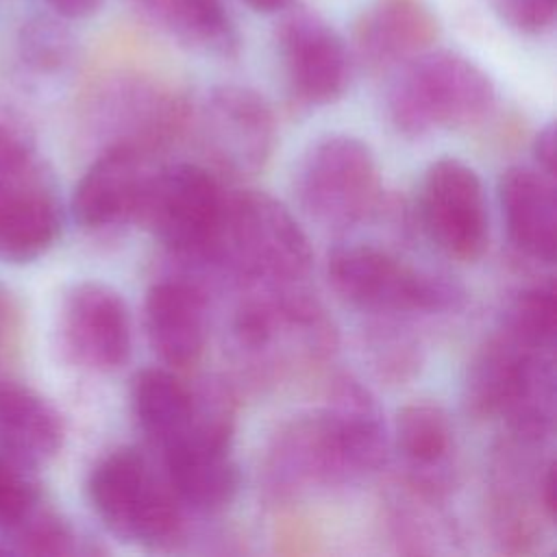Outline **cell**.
Returning <instances> with one entry per match:
<instances>
[{
    "instance_id": "6da1fadb",
    "label": "cell",
    "mask_w": 557,
    "mask_h": 557,
    "mask_svg": "<svg viewBox=\"0 0 557 557\" xmlns=\"http://www.w3.org/2000/svg\"><path fill=\"white\" fill-rule=\"evenodd\" d=\"M311 261L309 239L289 209L265 191L246 189L226 196L218 235L202 263L252 287L298 285Z\"/></svg>"
},
{
    "instance_id": "7a4b0ae2",
    "label": "cell",
    "mask_w": 557,
    "mask_h": 557,
    "mask_svg": "<svg viewBox=\"0 0 557 557\" xmlns=\"http://www.w3.org/2000/svg\"><path fill=\"white\" fill-rule=\"evenodd\" d=\"M396 70L385 104L389 122L405 137L472 124L496 100L492 78L459 52L431 48Z\"/></svg>"
},
{
    "instance_id": "3957f363",
    "label": "cell",
    "mask_w": 557,
    "mask_h": 557,
    "mask_svg": "<svg viewBox=\"0 0 557 557\" xmlns=\"http://www.w3.org/2000/svg\"><path fill=\"white\" fill-rule=\"evenodd\" d=\"M87 496L104 529L122 542L159 548L181 535L183 507L137 448L104 455L87 479Z\"/></svg>"
},
{
    "instance_id": "277c9868",
    "label": "cell",
    "mask_w": 557,
    "mask_h": 557,
    "mask_svg": "<svg viewBox=\"0 0 557 557\" xmlns=\"http://www.w3.org/2000/svg\"><path fill=\"white\" fill-rule=\"evenodd\" d=\"M326 272L346 302L372 313H442L463 302V289L448 276L413 268L366 242L335 246Z\"/></svg>"
},
{
    "instance_id": "5b68a950",
    "label": "cell",
    "mask_w": 557,
    "mask_h": 557,
    "mask_svg": "<svg viewBox=\"0 0 557 557\" xmlns=\"http://www.w3.org/2000/svg\"><path fill=\"white\" fill-rule=\"evenodd\" d=\"M226 194L202 165L178 161L152 170L135 222L168 252L202 263L220 228Z\"/></svg>"
},
{
    "instance_id": "8992f818",
    "label": "cell",
    "mask_w": 557,
    "mask_h": 557,
    "mask_svg": "<svg viewBox=\"0 0 557 557\" xmlns=\"http://www.w3.org/2000/svg\"><path fill=\"white\" fill-rule=\"evenodd\" d=\"M296 194L305 213L322 226L348 228L363 222L381 200L370 146L344 133L320 137L298 165Z\"/></svg>"
},
{
    "instance_id": "52a82bcc",
    "label": "cell",
    "mask_w": 557,
    "mask_h": 557,
    "mask_svg": "<svg viewBox=\"0 0 557 557\" xmlns=\"http://www.w3.org/2000/svg\"><path fill=\"white\" fill-rule=\"evenodd\" d=\"M205 154L224 172L248 176L268 163L276 144V122L261 94L242 85L207 91L189 113Z\"/></svg>"
},
{
    "instance_id": "ba28073f",
    "label": "cell",
    "mask_w": 557,
    "mask_h": 557,
    "mask_svg": "<svg viewBox=\"0 0 557 557\" xmlns=\"http://www.w3.org/2000/svg\"><path fill=\"white\" fill-rule=\"evenodd\" d=\"M418 215L429 239L450 259L476 261L490 239L485 191L479 174L446 157L429 165L420 183Z\"/></svg>"
},
{
    "instance_id": "9c48e42d",
    "label": "cell",
    "mask_w": 557,
    "mask_h": 557,
    "mask_svg": "<svg viewBox=\"0 0 557 557\" xmlns=\"http://www.w3.org/2000/svg\"><path fill=\"white\" fill-rule=\"evenodd\" d=\"M276 24V48L292 96L309 107L344 96L352 57L344 37L313 9L289 4Z\"/></svg>"
},
{
    "instance_id": "30bf717a",
    "label": "cell",
    "mask_w": 557,
    "mask_h": 557,
    "mask_svg": "<svg viewBox=\"0 0 557 557\" xmlns=\"http://www.w3.org/2000/svg\"><path fill=\"white\" fill-rule=\"evenodd\" d=\"M61 202L37 152L0 165V261L24 265L61 235Z\"/></svg>"
},
{
    "instance_id": "8fae6325",
    "label": "cell",
    "mask_w": 557,
    "mask_h": 557,
    "mask_svg": "<svg viewBox=\"0 0 557 557\" xmlns=\"http://www.w3.org/2000/svg\"><path fill=\"white\" fill-rule=\"evenodd\" d=\"M59 335L76 366L94 372L117 370L131 355V315L124 298L100 281L72 285L61 302Z\"/></svg>"
},
{
    "instance_id": "7c38bea8",
    "label": "cell",
    "mask_w": 557,
    "mask_h": 557,
    "mask_svg": "<svg viewBox=\"0 0 557 557\" xmlns=\"http://www.w3.org/2000/svg\"><path fill=\"white\" fill-rule=\"evenodd\" d=\"M189 107L176 94L144 78H115L100 87L91 100L96 128L104 146L131 144L146 152L172 141L189 124Z\"/></svg>"
},
{
    "instance_id": "4fadbf2b",
    "label": "cell",
    "mask_w": 557,
    "mask_h": 557,
    "mask_svg": "<svg viewBox=\"0 0 557 557\" xmlns=\"http://www.w3.org/2000/svg\"><path fill=\"white\" fill-rule=\"evenodd\" d=\"M150 174V152L131 144L104 146L74 189V220L89 231L135 222Z\"/></svg>"
},
{
    "instance_id": "5bb4252c",
    "label": "cell",
    "mask_w": 557,
    "mask_h": 557,
    "mask_svg": "<svg viewBox=\"0 0 557 557\" xmlns=\"http://www.w3.org/2000/svg\"><path fill=\"white\" fill-rule=\"evenodd\" d=\"M348 481L376 472L389 450V435L376 396L352 374H337L318 409Z\"/></svg>"
},
{
    "instance_id": "9a60e30c",
    "label": "cell",
    "mask_w": 557,
    "mask_h": 557,
    "mask_svg": "<svg viewBox=\"0 0 557 557\" xmlns=\"http://www.w3.org/2000/svg\"><path fill=\"white\" fill-rule=\"evenodd\" d=\"M346 481L318 411L289 420L272 437L263 459V487L270 498L292 500Z\"/></svg>"
},
{
    "instance_id": "2e32d148",
    "label": "cell",
    "mask_w": 557,
    "mask_h": 557,
    "mask_svg": "<svg viewBox=\"0 0 557 557\" xmlns=\"http://www.w3.org/2000/svg\"><path fill=\"white\" fill-rule=\"evenodd\" d=\"M440 30L429 0H370L355 24V50L370 70H389L435 48Z\"/></svg>"
},
{
    "instance_id": "e0dca14e",
    "label": "cell",
    "mask_w": 557,
    "mask_h": 557,
    "mask_svg": "<svg viewBox=\"0 0 557 557\" xmlns=\"http://www.w3.org/2000/svg\"><path fill=\"white\" fill-rule=\"evenodd\" d=\"M144 324L152 350L174 368L194 363L207 339V292L189 276H165L150 285Z\"/></svg>"
},
{
    "instance_id": "ac0fdd59",
    "label": "cell",
    "mask_w": 557,
    "mask_h": 557,
    "mask_svg": "<svg viewBox=\"0 0 557 557\" xmlns=\"http://www.w3.org/2000/svg\"><path fill=\"white\" fill-rule=\"evenodd\" d=\"M163 476L181 507L215 513L228 507L239 492V470L231 444L198 435H181L161 450Z\"/></svg>"
},
{
    "instance_id": "d6986e66",
    "label": "cell",
    "mask_w": 557,
    "mask_h": 557,
    "mask_svg": "<svg viewBox=\"0 0 557 557\" xmlns=\"http://www.w3.org/2000/svg\"><path fill=\"white\" fill-rule=\"evenodd\" d=\"M498 198L513 246L535 261L553 263L557 248L555 176L537 168L511 165L500 176Z\"/></svg>"
},
{
    "instance_id": "ffe728a7",
    "label": "cell",
    "mask_w": 557,
    "mask_h": 557,
    "mask_svg": "<svg viewBox=\"0 0 557 557\" xmlns=\"http://www.w3.org/2000/svg\"><path fill=\"white\" fill-rule=\"evenodd\" d=\"M548 352L553 350L537 348L500 324L470 361L463 385L466 409L476 418L503 416L531 366Z\"/></svg>"
},
{
    "instance_id": "44dd1931",
    "label": "cell",
    "mask_w": 557,
    "mask_h": 557,
    "mask_svg": "<svg viewBox=\"0 0 557 557\" xmlns=\"http://www.w3.org/2000/svg\"><path fill=\"white\" fill-rule=\"evenodd\" d=\"M65 424L59 409L39 392L0 381V453L37 470L63 448Z\"/></svg>"
},
{
    "instance_id": "7402d4cb",
    "label": "cell",
    "mask_w": 557,
    "mask_h": 557,
    "mask_svg": "<svg viewBox=\"0 0 557 557\" xmlns=\"http://www.w3.org/2000/svg\"><path fill=\"white\" fill-rule=\"evenodd\" d=\"M394 437L411 470L409 481L442 496L455 450V431L448 413L433 403H411L398 411Z\"/></svg>"
},
{
    "instance_id": "603a6c76",
    "label": "cell",
    "mask_w": 557,
    "mask_h": 557,
    "mask_svg": "<svg viewBox=\"0 0 557 557\" xmlns=\"http://www.w3.org/2000/svg\"><path fill=\"white\" fill-rule=\"evenodd\" d=\"M131 407L144 437L163 450L187 426L191 387L165 368H144L133 376Z\"/></svg>"
},
{
    "instance_id": "cb8c5ba5",
    "label": "cell",
    "mask_w": 557,
    "mask_h": 557,
    "mask_svg": "<svg viewBox=\"0 0 557 557\" xmlns=\"http://www.w3.org/2000/svg\"><path fill=\"white\" fill-rule=\"evenodd\" d=\"M159 24L194 52L218 59L239 52V30L224 0H168Z\"/></svg>"
},
{
    "instance_id": "d4e9b609",
    "label": "cell",
    "mask_w": 557,
    "mask_h": 557,
    "mask_svg": "<svg viewBox=\"0 0 557 557\" xmlns=\"http://www.w3.org/2000/svg\"><path fill=\"white\" fill-rule=\"evenodd\" d=\"M440 494L407 483L389 503V529L400 553H435V540H450L442 518Z\"/></svg>"
},
{
    "instance_id": "484cf974",
    "label": "cell",
    "mask_w": 557,
    "mask_h": 557,
    "mask_svg": "<svg viewBox=\"0 0 557 557\" xmlns=\"http://www.w3.org/2000/svg\"><path fill=\"white\" fill-rule=\"evenodd\" d=\"M15 48L26 72L35 76H57L74 63L78 41L65 17L39 13L22 24Z\"/></svg>"
},
{
    "instance_id": "4316f807",
    "label": "cell",
    "mask_w": 557,
    "mask_h": 557,
    "mask_svg": "<svg viewBox=\"0 0 557 557\" xmlns=\"http://www.w3.org/2000/svg\"><path fill=\"white\" fill-rule=\"evenodd\" d=\"M7 537L9 553L37 555V557H61L78 553V535L72 524L44 498H39L20 520L2 531Z\"/></svg>"
},
{
    "instance_id": "83f0119b",
    "label": "cell",
    "mask_w": 557,
    "mask_h": 557,
    "mask_svg": "<svg viewBox=\"0 0 557 557\" xmlns=\"http://www.w3.org/2000/svg\"><path fill=\"white\" fill-rule=\"evenodd\" d=\"M503 324L533 346L553 350L557 333L555 285L544 283L524 289L505 311Z\"/></svg>"
},
{
    "instance_id": "f1b7e54d",
    "label": "cell",
    "mask_w": 557,
    "mask_h": 557,
    "mask_svg": "<svg viewBox=\"0 0 557 557\" xmlns=\"http://www.w3.org/2000/svg\"><path fill=\"white\" fill-rule=\"evenodd\" d=\"M30 468L0 453V531L20 520L39 498V485Z\"/></svg>"
},
{
    "instance_id": "f546056e",
    "label": "cell",
    "mask_w": 557,
    "mask_h": 557,
    "mask_svg": "<svg viewBox=\"0 0 557 557\" xmlns=\"http://www.w3.org/2000/svg\"><path fill=\"white\" fill-rule=\"evenodd\" d=\"M35 154V131L28 117L0 96V165Z\"/></svg>"
},
{
    "instance_id": "4dcf8cb0",
    "label": "cell",
    "mask_w": 557,
    "mask_h": 557,
    "mask_svg": "<svg viewBox=\"0 0 557 557\" xmlns=\"http://www.w3.org/2000/svg\"><path fill=\"white\" fill-rule=\"evenodd\" d=\"M505 22L527 35H540L555 24L557 0H500Z\"/></svg>"
},
{
    "instance_id": "1f68e13d",
    "label": "cell",
    "mask_w": 557,
    "mask_h": 557,
    "mask_svg": "<svg viewBox=\"0 0 557 557\" xmlns=\"http://www.w3.org/2000/svg\"><path fill=\"white\" fill-rule=\"evenodd\" d=\"M376 359H379V368L385 372H405L407 368L416 366V346L398 335L392 337H383L376 342Z\"/></svg>"
},
{
    "instance_id": "d6a6232c",
    "label": "cell",
    "mask_w": 557,
    "mask_h": 557,
    "mask_svg": "<svg viewBox=\"0 0 557 557\" xmlns=\"http://www.w3.org/2000/svg\"><path fill=\"white\" fill-rule=\"evenodd\" d=\"M20 307L7 285L0 283V357H4L17 342Z\"/></svg>"
},
{
    "instance_id": "836d02e7",
    "label": "cell",
    "mask_w": 557,
    "mask_h": 557,
    "mask_svg": "<svg viewBox=\"0 0 557 557\" xmlns=\"http://www.w3.org/2000/svg\"><path fill=\"white\" fill-rule=\"evenodd\" d=\"M533 157L537 161V170L548 176H555V126L546 124L533 141Z\"/></svg>"
},
{
    "instance_id": "e575fe53",
    "label": "cell",
    "mask_w": 557,
    "mask_h": 557,
    "mask_svg": "<svg viewBox=\"0 0 557 557\" xmlns=\"http://www.w3.org/2000/svg\"><path fill=\"white\" fill-rule=\"evenodd\" d=\"M46 2L52 9V13L72 22V20H87L96 15L104 0H46Z\"/></svg>"
},
{
    "instance_id": "d590c367",
    "label": "cell",
    "mask_w": 557,
    "mask_h": 557,
    "mask_svg": "<svg viewBox=\"0 0 557 557\" xmlns=\"http://www.w3.org/2000/svg\"><path fill=\"white\" fill-rule=\"evenodd\" d=\"M244 2L257 13H281L289 4H294V0H244Z\"/></svg>"
},
{
    "instance_id": "8d00e7d4",
    "label": "cell",
    "mask_w": 557,
    "mask_h": 557,
    "mask_svg": "<svg viewBox=\"0 0 557 557\" xmlns=\"http://www.w3.org/2000/svg\"><path fill=\"white\" fill-rule=\"evenodd\" d=\"M144 15H148L150 20H154L157 24L161 22V15L165 11V2L168 0H131Z\"/></svg>"
}]
</instances>
